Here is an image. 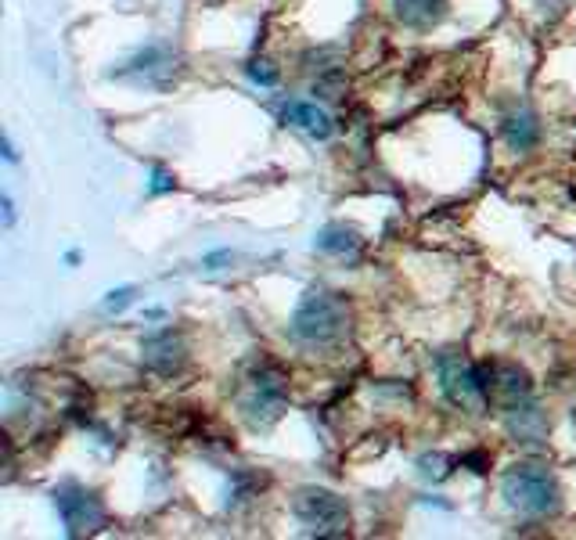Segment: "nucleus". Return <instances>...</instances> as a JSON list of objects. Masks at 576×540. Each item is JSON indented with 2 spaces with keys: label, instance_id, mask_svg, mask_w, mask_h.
Segmentation results:
<instances>
[{
  "label": "nucleus",
  "instance_id": "obj_1",
  "mask_svg": "<svg viewBox=\"0 0 576 540\" xmlns=\"http://www.w3.org/2000/svg\"><path fill=\"white\" fill-rule=\"evenodd\" d=\"M353 310L342 292L332 288H306L292 314V335L306 346H332L350 332Z\"/></svg>",
  "mask_w": 576,
  "mask_h": 540
},
{
  "label": "nucleus",
  "instance_id": "obj_2",
  "mask_svg": "<svg viewBox=\"0 0 576 540\" xmlns=\"http://www.w3.org/2000/svg\"><path fill=\"white\" fill-rule=\"evenodd\" d=\"M501 494L515 512L533 515V519H548L562 508V486H558L555 472L533 465V461H522V465H512L504 472Z\"/></svg>",
  "mask_w": 576,
  "mask_h": 540
},
{
  "label": "nucleus",
  "instance_id": "obj_3",
  "mask_svg": "<svg viewBox=\"0 0 576 540\" xmlns=\"http://www.w3.org/2000/svg\"><path fill=\"white\" fill-rule=\"evenodd\" d=\"M285 404H288V375L274 360H256L242 382V393H238L242 418L252 429H270L285 414Z\"/></svg>",
  "mask_w": 576,
  "mask_h": 540
},
{
  "label": "nucleus",
  "instance_id": "obj_4",
  "mask_svg": "<svg viewBox=\"0 0 576 540\" xmlns=\"http://www.w3.org/2000/svg\"><path fill=\"white\" fill-rule=\"evenodd\" d=\"M292 512L314 537H346L350 533V508L339 494L324 490V486H303L292 497Z\"/></svg>",
  "mask_w": 576,
  "mask_h": 540
},
{
  "label": "nucleus",
  "instance_id": "obj_5",
  "mask_svg": "<svg viewBox=\"0 0 576 540\" xmlns=\"http://www.w3.org/2000/svg\"><path fill=\"white\" fill-rule=\"evenodd\" d=\"M436 378H440V389L443 396H447V404L461 407V411H476V407L486 404L479 368L465 353L458 350L440 353V357H436Z\"/></svg>",
  "mask_w": 576,
  "mask_h": 540
},
{
  "label": "nucleus",
  "instance_id": "obj_6",
  "mask_svg": "<svg viewBox=\"0 0 576 540\" xmlns=\"http://www.w3.org/2000/svg\"><path fill=\"white\" fill-rule=\"evenodd\" d=\"M54 504H58V515H62L69 537H83V533H94L105 522V504L98 501V494L83 490L80 483H62L54 490Z\"/></svg>",
  "mask_w": 576,
  "mask_h": 540
},
{
  "label": "nucleus",
  "instance_id": "obj_7",
  "mask_svg": "<svg viewBox=\"0 0 576 540\" xmlns=\"http://www.w3.org/2000/svg\"><path fill=\"white\" fill-rule=\"evenodd\" d=\"M141 357H144V368L155 371V375H177V371H184V364H188V346H184L180 332L162 328V332L144 335Z\"/></svg>",
  "mask_w": 576,
  "mask_h": 540
},
{
  "label": "nucleus",
  "instance_id": "obj_8",
  "mask_svg": "<svg viewBox=\"0 0 576 540\" xmlns=\"http://www.w3.org/2000/svg\"><path fill=\"white\" fill-rule=\"evenodd\" d=\"M504 425L512 432V440L522 443V447H544V440H548V418L540 411L537 396L512 407V411H504Z\"/></svg>",
  "mask_w": 576,
  "mask_h": 540
},
{
  "label": "nucleus",
  "instance_id": "obj_9",
  "mask_svg": "<svg viewBox=\"0 0 576 540\" xmlns=\"http://www.w3.org/2000/svg\"><path fill=\"white\" fill-rule=\"evenodd\" d=\"M281 116H285V123L299 126V130H306V134L317 137V141H328V137H332V116H328L324 108H317L314 101H288V105L281 108Z\"/></svg>",
  "mask_w": 576,
  "mask_h": 540
},
{
  "label": "nucleus",
  "instance_id": "obj_10",
  "mask_svg": "<svg viewBox=\"0 0 576 540\" xmlns=\"http://www.w3.org/2000/svg\"><path fill=\"white\" fill-rule=\"evenodd\" d=\"M447 4L450 0H393L396 18L411 29H432L440 26L447 18Z\"/></svg>",
  "mask_w": 576,
  "mask_h": 540
},
{
  "label": "nucleus",
  "instance_id": "obj_11",
  "mask_svg": "<svg viewBox=\"0 0 576 540\" xmlns=\"http://www.w3.org/2000/svg\"><path fill=\"white\" fill-rule=\"evenodd\" d=\"M501 130H504V141L512 144L515 152H530L533 144L540 141V123L530 108H515V112H508Z\"/></svg>",
  "mask_w": 576,
  "mask_h": 540
},
{
  "label": "nucleus",
  "instance_id": "obj_12",
  "mask_svg": "<svg viewBox=\"0 0 576 540\" xmlns=\"http://www.w3.org/2000/svg\"><path fill=\"white\" fill-rule=\"evenodd\" d=\"M314 245L321 252H328V256H353V252L360 249V234L346 224H328V227H321Z\"/></svg>",
  "mask_w": 576,
  "mask_h": 540
},
{
  "label": "nucleus",
  "instance_id": "obj_13",
  "mask_svg": "<svg viewBox=\"0 0 576 540\" xmlns=\"http://www.w3.org/2000/svg\"><path fill=\"white\" fill-rule=\"evenodd\" d=\"M249 76H252V83H260V87H274V83H278V69L270 62H252Z\"/></svg>",
  "mask_w": 576,
  "mask_h": 540
},
{
  "label": "nucleus",
  "instance_id": "obj_14",
  "mask_svg": "<svg viewBox=\"0 0 576 540\" xmlns=\"http://www.w3.org/2000/svg\"><path fill=\"white\" fill-rule=\"evenodd\" d=\"M130 299H134V288H119V292H108L105 310H108V314H119V310H123Z\"/></svg>",
  "mask_w": 576,
  "mask_h": 540
},
{
  "label": "nucleus",
  "instance_id": "obj_15",
  "mask_svg": "<svg viewBox=\"0 0 576 540\" xmlns=\"http://www.w3.org/2000/svg\"><path fill=\"white\" fill-rule=\"evenodd\" d=\"M173 188H177V180H173L166 170H155L152 173V195H162V191H173Z\"/></svg>",
  "mask_w": 576,
  "mask_h": 540
},
{
  "label": "nucleus",
  "instance_id": "obj_16",
  "mask_svg": "<svg viewBox=\"0 0 576 540\" xmlns=\"http://www.w3.org/2000/svg\"><path fill=\"white\" fill-rule=\"evenodd\" d=\"M224 260H231V252H209V256H206V267L209 270H216V263H224Z\"/></svg>",
  "mask_w": 576,
  "mask_h": 540
},
{
  "label": "nucleus",
  "instance_id": "obj_17",
  "mask_svg": "<svg viewBox=\"0 0 576 540\" xmlns=\"http://www.w3.org/2000/svg\"><path fill=\"white\" fill-rule=\"evenodd\" d=\"M4 224H15V206H11V198L8 195H4Z\"/></svg>",
  "mask_w": 576,
  "mask_h": 540
}]
</instances>
